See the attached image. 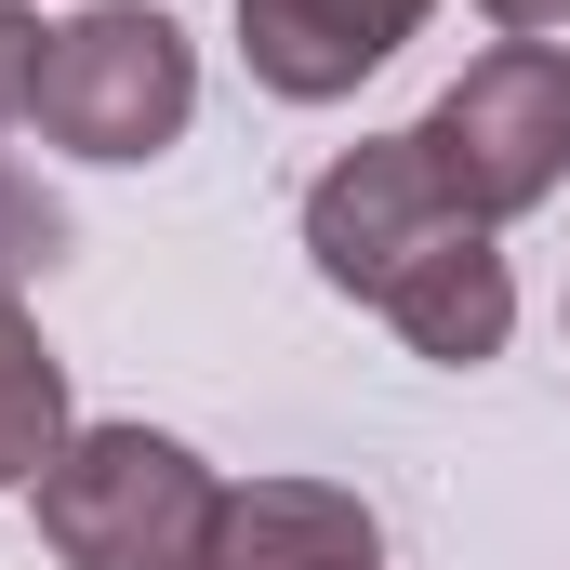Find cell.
<instances>
[{"label": "cell", "instance_id": "1", "mask_svg": "<svg viewBox=\"0 0 570 570\" xmlns=\"http://www.w3.org/2000/svg\"><path fill=\"white\" fill-rule=\"evenodd\" d=\"M504 226H478L451 186H438V159L412 134H358L318 186H305V266L345 292V305H372L412 358L438 372H478V358H504V332H518V279H504V253H491Z\"/></svg>", "mask_w": 570, "mask_h": 570}, {"label": "cell", "instance_id": "2", "mask_svg": "<svg viewBox=\"0 0 570 570\" xmlns=\"http://www.w3.org/2000/svg\"><path fill=\"white\" fill-rule=\"evenodd\" d=\"M27 120H40V146H67V159L134 173L159 146H186V120H199V40L159 0H80L67 27H40Z\"/></svg>", "mask_w": 570, "mask_h": 570}, {"label": "cell", "instance_id": "3", "mask_svg": "<svg viewBox=\"0 0 570 570\" xmlns=\"http://www.w3.org/2000/svg\"><path fill=\"white\" fill-rule=\"evenodd\" d=\"M40 544L67 570H199L226 478L159 425H67V451L40 464Z\"/></svg>", "mask_w": 570, "mask_h": 570}, {"label": "cell", "instance_id": "4", "mask_svg": "<svg viewBox=\"0 0 570 570\" xmlns=\"http://www.w3.org/2000/svg\"><path fill=\"white\" fill-rule=\"evenodd\" d=\"M412 146L438 159V186H451L478 226H518L531 199H558V173H570V53L558 40H491V53H464V80L412 120Z\"/></svg>", "mask_w": 570, "mask_h": 570}, {"label": "cell", "instance_id": "5", "mask_svg": "<svg viewBox=\"0 0 570 570\" xmlns=\"http://www.w3.org/2000/svg\"><path fill=\"white\" fill-rule=\"evenodd\" d=\"M438 0H239V53L279 107H345Z\"/></svg>", "mask_w": 570, "mask_h": 570}, {"label": "cell", "instance_id": "6", "mask_svg": "<svg viewBox=\"0 0 570 570\" xmlns=\"http://www.w3.org/2000/svg\"><path fill=\"white\" fill-rule=\"evenodd\" d=\"M199 570H385V518L332 478H239L213 504Z\"/></svg>", "mask_w": 570, "mask_h": 570}, {"label": "cell", "instance_id": "7", "mask_svg": "<svg viewBox=\"0 0 570 570\" xmlns=\"http://www.w3.org/2000/svg\"><path fill=\"white\" fill-rule=\"evenodd\" d=\"M53 451H67V358H53L40 318L0 292V491H40Z\"/></svg>", "mask_w": 570, "mask_h": 570}, {"label": "cell", "instance_id": "8", "mask_svg": "<svg viewBox=\"0 0 570 570\" xmlns=\"http://www.w3.org/2000/svg\"><path fill=\"white\" fill-rule=\"evenodd\" d=\"M53 253H67V199H53L40 173H13V159H0V292L40 279Z\"/></svg>", "mask_w": 570, "mask_h": 570}, {"label": "cell", "instance_id": "9", "mask_svg": "<svg viewBox=\"0 0 570 570\" xmlns=\"http://www.w3.org/2000/svg\"><path fill=\"white\" fill-rule=\"evenodd\" d=\"M27 80H40V13L0 0V120H27Z\"/></svg>", "mask_w": 570, "mask_h": 570}, {"label": "cell", "instance_id": "10", "mask_svg": "<svg viewBox=\"0 0 570 570\" xmlns=\"http://www.w3.org/2000/svg\"><path fill=\"white\" fill-rule=\"evenodd\" d=\"M478 13H491L504 40H544V27H570V0H478Z\"/></svg>", "mask_w": 570, "mask_h": 570}]
</instances>
